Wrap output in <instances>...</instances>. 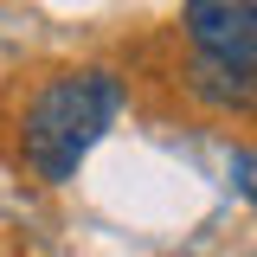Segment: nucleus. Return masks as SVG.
Here are the masks:
<instances>
[{
	"instance_id": "nucleus-2",
	"label": "nucleus",
	"mask_w": 257,
	"mask_h": 257,
	"mask_svg": "<svg viewBox=\"0 0 257 257\" xmlns=\"http://www.w3.org/2000/svg\"><path fill=\"white\" fill-rule=\"evenodd\" d=\"M187 39L206 71L257 90V0H187Z\"/></svg>"
},
{
	"instance_id": "nucleus-1",
	"label": "nucleus",
	"mask_w": 257,
	"mask_h": 257,
	"mask_svg": "<svg viewBox=\"0 0 257 257\" xmlns=\"http://www.w3.org/2000/svg\"><path fill=\"white\" fill-rule=\"evenodd\" d=\"M116 116H122V77L116 71H103V64L58 71L32 90L26 116H20V161L45 187H64V180H77L90 148L116 128Z\"/></svg>"
}]
</instances>
